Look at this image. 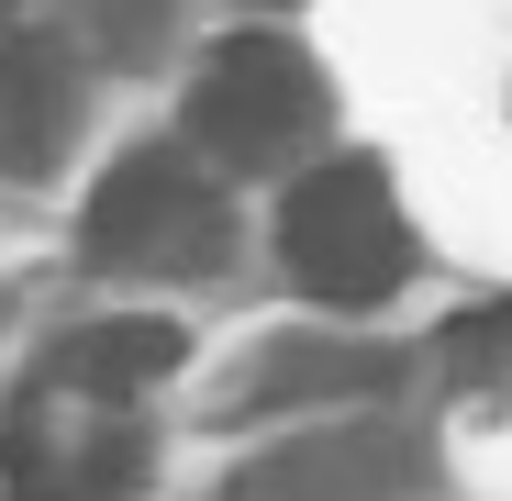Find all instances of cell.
<instances>
[{
  "mask_svg": "<svg viewBox=\"0 0 512 501\" xmlns=\"http://www.w3.org/2000/svg\"><path fill=\"white\" fill-rule=\"evenodd\" d=\"M279 268L301 301L323 312H368L412 279V223L379 179V156H323L290 179V212H279Z\"/></svg>",
  "mask_w": 512,
  "mask_h": 501,
  "instance_id": "obj_1",
  "label": "cell"
},
{
  "mask_svg": "<svg viewBox=\"0 0 512 501\" xmlns=\"http://www.w3.org/2000/svg\"><path fill=\"white\" fill-rule=\"evenodd\" d=\"M190 134L212 167H290L323 134V67L290 34H223L190 78Z\"/></svg>",
  "mask_w": 512,
  "mask_h": 501,
  "instance_id": "obj_2",
  "label": "cell"
},
{
  "mask_svg": "<svg viewBox=\"0 0 512 501\" xmlns=\"http://www.w3.org/2000/svg\"><path fill=\"white\" fill-rule=\"evenodd\" d=\"M78 234H90V257H112V268H212L223 257V190H212L201 156L134 145V156L101 167Z\"/></svg>",
  "mask_w": 512,
  "mask_h": 501,
  "instance_id": "obj_3",
  "label": "cell"
},
{
  "mask_svg": "<svg viewBox=\"0 0 512 501\" xmlns=\"http://www.w3.org/2000/svg\"><path fill=\"white\" fill-rule=\"evenodd\" d=\"M412 479V435L390 424H323V435H290L279 457H256L223 479V501H390Z\"/></svg>",
  "mask_w": 512,
  "mask_h": 501,
  "instance_id": "obj_4",
  "label": "cell"
},
{
  "mask_svg": "<svg viewBox=\"0 0 512 501\" xmlns=\"http://www.w3.org/2000/svg\"><path fill=\"white\" fill-rule=\"evenodd\" d=\"M179 357H190V334L167 323V312H112V323L56 334L45 379H56V390H78V401H101V412H123V401H145L167 368H179Z\"/></svg>",
  "mask_w": 512,
  "mask_h": 501,
  "instance_id": "obj_5",
  "label": "cell"
},
{
  "mask_svg": "<svg viewBox=\"0 0 512 501\" xmlns=\"http://www.w3.org/2000/svg\"><path fill=\"white\" fill-rule=\"evenodd\" d=\"M56 145H67V56L12 34L0 45V167L34 179V167H56Z\"/></svg>",
  "mask_w": 512,
  "mask_h": 501,
  "instance_id": "obj_6",
  "label": "cell"
},
{
  "mask_svg": "<svg viewBox=\"0 0 512 501\" xmlns=\"http://www.w3.org/2000/svg\"><path fill=\"white\" fill-rule=\"evenodd\" d=\"M390 357L368 346H268V379H256L245 401H301V390H379Z\"/></svg>",
  "mask_w": 512,
  "mask_h": 501,
  "instance_id": "obj_7",
  "label": "cell"
},
{
  "mask_svg": "<svg viewBox=\"0 0 512 501\" xmlns=\"http://www.w3.org/2000/svg\"><path fill=\"white\" fill-rule=\"evenodd\" d=\"M0 501H78V468H67V446H45L34 401L0 424Z\"/></svg>",
  "mask_w": 512,
  "mask_h": 501,
  "instance_id": "obj_8",
  "label": "cell"
},
{
  "mask_svg": "<svg viewBox=\"0 0 512 501\" xmlns=\"http://www.w3.org/2000/svg\"><path fill=\"white\" fill-rule=\"evenodd\" d=\"M67 468H78V501H123V490L145 479V435H134V424H101Z\"/></svg>",
  "mask_w": 512,
  "mask_h": 501,
  "instance_id": "obj_9",
  "label": "cell"
},
{
  "mask_svg": "<svg viewBox=\"0 0 512 501\" xmlns=\"http://www.w3.org/2000/svg\"><path fill=\"white\" fill-rule=\"evenodd\" d=\"M446 368H457V379H501V368H512V301L446 323Z\"/></svg>",
  "mask_w": 512,
  "mask_h": 501,
  "instance_id": "obj_10",
  "label": "cell"
},
{
  "mask_svg": "<svg viewBox=\"0 0 512 501\" xmlns=\"http://www.w3.org/2000/svg\"><path fill=\"white\" fill-rule=\"evenodd\" d=\"M12 34H23V0H0V45H12Z\"/></svg>",
  "mask_w": 512,
  "mask_h": 501,
  "instance_id": "obj_11",
  "label": "cell"
},
{
  "mask_svg": "<svg viewBox=\"0 0 512 501\" xmlns=\"http://www.w3.org/2000/svg\"><path fill=\"white\" fill-rule=\"evenodd\" d=\"M234 12H290V0H234Z\"/></svg>",
  "mask_w": 512,
  "mask_h": 501,
  "instance_id": "obj_12",
  "label": "cell"
}]
</instances>
